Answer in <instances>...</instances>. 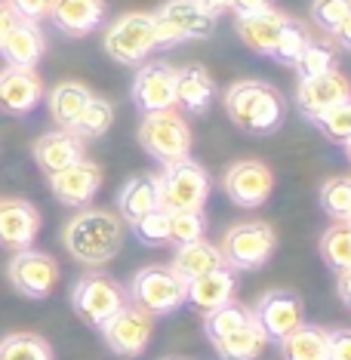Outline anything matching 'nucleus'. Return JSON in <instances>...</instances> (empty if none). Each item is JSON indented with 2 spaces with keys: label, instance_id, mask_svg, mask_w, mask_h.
<instances>
[{
  "label": "nucleus",
  "instance_id": "nucleus-36",
  "mask_svg": "<svg viewBox=\"0 0 351 360\" xmlns=\"http://www.w3.org/2000/svg\"><path fill=\"white\" fill-rule=\"evenodd\" d=\"M203 234H207V219H203V210L170 212V234H167V243L185 247V243L203 240Z\"/></svg>",
  "mask_w": 351,
  "mask_h": 360
},
{
  "label": "nucleus",
  "instance_id": "nucleus-38",
  "mask_svg": "<svg viewBox=\"0 0 351 360\" xmlns=\"http://www.w3.org/2000/svg\"><path fill=\"white\" fill-rule=\"evenodd\" d=\"M308 40H312L308 28L302 25L299 19H293V15H290V22H287V28H283L281 40H277V50H274L272 59L281 62V65H290V68H293V65H296V59H299V53L308 46Z\"/></svg>",
  "mask_w": 351,
  "mask_h": 360
},
{
  "label": "nucleus",
  "instance_id": "nucleus-18",
  "mask_svg": "<svg viewBox=\"0 0 351 360\" xmlns=\"http://www.w3.org/2000/svg\"><path fill=\"white\" fill-rule=\"evenodd\" d=\"M44 99V80L34 68H15V65H6L0 71V111L13 114V117H22V114H31Z\"/></svg>",
  "mask_w": 351,
  "mask_h": 360
},
{
  "label": "nucleus",
  "instance_id": "nucleus-42",
  "mask_svg": "<svg viewBox=\"0 0 351 360\" xmlns=\"http://www.w3.org/2000/svg\"><path fill=\"white\" fill-rule=\"evenodd\" d=\"M330 360H351V326L330 333Z\"/></svg>",
  "mask_w": 351,
  "mask_h": 360
},
{
  "label": "nucleus",
  "instance_id": "nucleus-40",
  "mask_svg": "<svg viewBox=\"0 0 351 360\" xmlns=\"http://www.w3.org/2000/svg\"><path fill=\"white\" fill-rule=\"evenodd\" d=\"M136 228V237L145 243V247H160L167 243V234H170V212L167 210H154L148 216H142Z\"/></svg>",
  "mask_w": 351,
  "mask_h": 360
},
{
  "label": "nucleus",
  "instance_id": "nucleus-8",
  "mask_svg": "<svg viewBox=\"0 0 351 360\" xmlns=\"http://www.w3.org/2000/svg\"><path fill=\"white\" fill-rule=\"evenodd\" d=\"M154 15L158 50H173L189 40H203L213 34L216 15H210L198 0H167Z\"/></svg>",
  "mask_w": 351,
  "mask_h": 360
},
{
  "label": "nucleus",
  "instance_id": "nucleus-19",
  "mask_svg": "<svg viewBox=\"0 0 351 360\" xmlns=\"http://www.w3.org/2000/svg\"><path fill=\"white\" fill-rule=\"evenodd\" d=\"M348 96H351V84L339 68L326 71V75H317V77H302L296 86V105L308 120L324 114L326 108H333L336 102L348 99Z\"/></svg>",
  "mask_w": 351,
  "mask_h": 360
},
{
  "label": "nucleus",
  "instance_id": "nucleus-1",
  "mask_svg": "<svg viewBox=\"0 0 351 360\" xmlns=\"http://www.w3.org/2000/svg\"><path fill=\"white\" fill-rule=\"evenodd\" d=\"M62 243L68 256L87 268H99L124 247V219L102 207H84L65 222Z\"/></svg>",
  "mask_w": 351,
  "mask_h": 360
},
{
  "label": "nucleus",
  "instance_id": "nucleus-37",
  "mask_svg": "<svg viewBox=\"0 0 351 360\" xmlns=\"http://www.w3.org/2000/svg\"><path fill=\"white\" fill-rule=\"evenodd\" d=\"M312 124L321 129L330 142L342 145L345 139H351V96L336 102L333 108H326L324 114H317V117H312Z\"/></svg>",
  "mask_w": 351,
  "mask_h": 360
},
{
  "label": "nucleus",
  "instance_id": "nucleus-4",
  "mask_svg": "<svg viewBox=\"0 0 351 360\" xmlns=\"http://www.w3.org/2000/svg\"><path fill=\"white\" fill-rule=\"evenodd\" d=\"M127 302H133L151 317H167L185 305V281L170 265H145L129 281Z\"/></svg>",
  "mask_w": 351,
  "mask_h": 360
},
{
  "label": "nucleus",
  "instance_id": "nucleus-50",
  "mask_svg": "<svg viewBox=\"0 0 351 360\" xmlns=\"http://www.w3.org/2000/svg\"><path fill=\"white\" fill-rule=\"evenodd\" d=\"M345 222H348V225H351V212H348V219H345Z\"/></svg>",
  "mask_w": 351,
  "mask_h": 360
},
{
  "label": "nucleus",
  "instance_id": "nucleus-17",
  "mask_svg": "<svg viewBox=\"0 0 351 360\" xmlns=\"http://www.w3.org/2000/svg\"><path fill=\"white\" fill-rule=\"evenodd\" d=\"M40 219L37 207L25 198H0V247L4 250H28L40 234Z\"/></svg>",
  "mask_w": 351,
  "mask_h": 360
},
{
  "label": "nucleus",
  "instance_id": "nucleus-6",
  "mask_svg": "<svg viewBox=\"0 0 351 360\" xmlns=\"http://www.w3.org/2000/svg\"><path fill=\"white\" fill-rule=\"evenodd\" d=\"M219 250H222L225 265L234 271H259L274 256L277 234L262 219H250V222H238L228 228Z\"/></svg>",
  "mask_w": 351,
  "mask_h": 360
},
{
  "label": "nucleus",
  "instance_id": "nucleus-16",
  "mask_svg": "<svg viewBox=\"0 0 351 360\" xmlns=\"http://www.w3.org/2000/svg\"><path fill=\"white\" fill-rule=\"evenodd\" d=\"M50 188H53V198L59 200L62 207L84 210L93 203V198L102 188V167L93 160H87V158H80L77 163H71L68 169L50 176Z\"/></svg>",
  "mask_w": 351,
  "mask_h": 360
},
{
  "label": "nucleus",
  "instance_id": "nucleus-24",
  "mask_svg": "<svg viewBox=\"0 0 351 360\" xmlns=\"http://www.w3.org/2000/svg\"><path fill=\"white\" fill-rule=\"evenodd\" d=\"M216 84L207 68L200 65H185L176 68V105L185 114H203L213 102Z\"/></svg>",
  "mask_w": 351,
  "mask_h": 360
},
{
  "label": "nucleus",
  "instance_id": "nucleus-20",
  "mask_svg": "<svg viewBox=\"0 0 351 360\" xmlns=\"http://www.w3.org/2000/svg\"><path fill=\"white\" fill-rule=\"evenodd\" d=\"M46 19L65 37H87L105 22V0H53Z\"/></svg>",
  "mask_w": 351,
  "mask_h": 360
},
{
  "label": "nucleus",
  "instance_id": "nucleus-35",
  "mask_svg": "<svg viewBox=\"0 0 351 360\" xmlns=\"http://www.w3.org/2000/svg\"><path fill=\"white\" fill-rule=\"evenodd\" d=\"M317 203L330 219H348L351 212V176H333L321 185V194H317Z\"/></svg>",
  "mask_w": 351,
  "mask_h": 360
},
{
  "label": "nucleus",
  "instance_id": "nucleus-13",
  "mask_svg": "<svg viewBox=\"0 0 351 360\" xmlns=\"http://www.w3.org/2000/svg\"><path fill=\"white\" fill-rule=\"evenodd\" d=\"M256 323L262 326V333L268 335V342H281L283 335H290L299 323H305V302H302L299 292L293 290H268L259 296V305L253 311Z\"/></svg>",
  "mask_w": 351,
  "mask_h": 360
},
{
  "label": "nucleus",
  "instance_id": "nucleus-27",
  "mask_svg": "<svg viewBox=\"0 0 351 360\" xmlns=\"http://www.w3.org/2000/svg\"><path fill=\"white\" fill-rule=\"evenodd\" d=\"M210 345H213L219 360H256L268 345V335L262 333V326L256 323V317H250L243 326L231 330L228 335H222V339L210 342Z\"/></svg>",
  "mask_w": 351,
  "mask_h": 360
},
{
  "label": "nucleus",
  "instance_id": "nucleus-33",
  "mask_svg": "<svg viewBox=\"0 0 351 360\" xmlns=\"http://www.w3.org/2000/svg\"><path fill=\"white\" fill-rule=\"evenodd\" d=\"M336 62H339V56L336 50H333L330 44H324V40H308V46L299 53V59H296V75L299 80L302 77H317V75H326V71H336Z\"/></svg>",
  "mask_w": 351,
  "mask_h": 360
},
{
  "label": "nucleus",
  "instance_id": "nucleus-29",
  "mask_svg": "<svg viewBox=\"0 0 351 360\" xmlns=\"http://www.w3.org/2000/svg\"><path fill=\"white\" fill-rule=\"evenodd\" d=\"M160 210V200H158V182H154V176H136L129 179V182L120 188L117 194V216L124 219V222L136 225L142 216H148V212Z\"/></svg>",
  "mask_w": 351,
  "mask_h": 360
},
{
  "label": "nucleus",
  "instance_id": "nucleus-49",
  "mask_svg": "<svg viewBox=\"0 0 351 360\" xmlns=\"http://www.w3.org/2000/svg\"><path fill=\"white\" fill-rule=\"evenodd\" d=\"M163 360H182V357H163Z\"/></svg>",
  "mask_w": 351,
  "mask_h": 360
},
{
  "label": "nucleus",
  "instance_id": "nucleus-25",
  "mask_svg": "<svg viewBox=\"0 0 351 360\" xmlns=\"http://www.w3.org/2000/svg\"><path fill=\"white\" fill-rule=\"evenodd\" d=\"M93 89L77 84V80H62L50 89V99H46V108H50V117L59 124V129H75L77 117L84 114V108L93 99Z\"/></svg>",
  "mask_w": 351,
  "mask_h": 360
},
{
  "label": "nucleus",
  "instance_id": "nucleus-26",
  "mask_svg": "<svg viewBox=\"0 0 351 360\" xmlns=\"http://www.w3.org/2000/svg\"><path fill=\"white\" fill-rule=\"evenodd\" d=\"M277 345L283 360H330V330L317 323H299Z\"/></svg>",
  "mask_w": 351,
  "mask_h": 360
},
{
  "label": "nucleus",
  "instance_id": "nucleus-14",
  "mask_svg": "<svg viewBox=\"0 0 351 360\" xmlns=\"http://www.w3.org/2000/svg\"><path fill=\"white\" fill-rule=\"evenodd\" d=\"M222 188L228 200L241 210H259L262 203L272 198L274 176L262 160H238L225 169Z\"/></svg>",
  "mask_w": 351,
  "mask_h": 360
},
{
  "label": "nucleus",
  "instance_id": "nucleus-15",
  "mask_svg": "<svg viewBox=\"0 0 351 360\" xmlns=\"http://www.w3.org/2000/svg\"><path fill=\"white\" fill-rule=\"evenodd\" d=\"M290 15L274 10V6H262V10H250V13H234V31L243 40V46L259 56L272 59L277 50L283 28H287Z\"/></svg>",
  "mask_w": 351,
  "mask_h": 360
},
{
  "label": "nucleus",
  "instance_id": "nucleus-48",
  "mask_svg": "<svg viewBox=\"0 0 351 360\" xmlns=\"http://www.w3.org/2000/svg\"><path fill=\"white\" fill-rule=\"evenodd\" d=\"M342 148H345V158L351 160V139H345V142H342Z\"/></svg>",
  "mask_w": 351,
  "mask_h": 360
},
{
  "label": "nucleus",
  "instance_id": "nucleus-46",
  "mask_svg": "<svg viewBox=\"0 0 351 360\" xmlns=\"http://www.w3.org/2000/svg\"><path fill=\"white\" fill-rule=\"evenodd\" d=\"M274 0H231L234 13H250V10H262V6H272Z\"/></svg>",
  "mask_w": 351,
  "mask_h": 360
},
{
  "label": "nucleus",
  "instance_id": "nucleus-10",
  "mask_svg": "<svg viewBox=\"0 0 351 360\" xmlns=\"http://www.w3.org/2000/svg\"><path fill=\"white\" fill-rule=\"evenodd\" d=\"M99 333L105 339V348L114 357L133 360L139 354H145V348H148L151 333H154V317L139 305H133V302H127L108 323H102Z\"/></svg>",
  "mask_w": 351,
  "mask_h": 360
},
{
  "label": "nucleus",
  "instance_id": "nucleus-43",
  "mask_svg": "<svg viewBox=\"0 0 351 360\" xmlns=\"http://www.w3.org/2000/svg\"><path fill=\"white\" fill-rule=\"evenodd\" d=\"M336 296H339L342 305H345V308L351 311V271L339 274V281H336Z\"/></svg>",
  "mask_w": 351,
  "mask_h": 360
},
{
  "label": "nucleus",
  "instance_id": "nucleus-2",
  "mask_svg": "<svg viewBox=\"0 0 351 360\" xmlns=\"http://www.w3.org/2000/svg\"><path fill=\"white\" fill-rule=\"evenodd\" d=\"M225 114L241 133L272 136L283 124V96L265 80H238L225 93Z\"/></svg>",
  "mask_w": 351,
  "mask_h": 360
},
{
  "label": "nucleus",
  "instance_id": "nucleus-5",
  "mask_svg": "<svg viewBox=\"0 0 351 360\" xmlns=\"http://www.w3.org/2000/svg\"><path fill=\"white\" fill-rule=\"evenodd\" d=\"M105 53L117 65L136 68L148 62L151 53H158V34H154V15L151 13H124L105 28L102 40Z\"/></svg>",
  "mask_w": 351,
  "mask_h": 360
},
{
  "label": "nucleus",
  "instance_id": "nucleus-22",
  "mask_svg": "<svg viewBox=\"0 0 351 360\" xmlns=\"http://www.w3.org/2000/svg\"><path fill=\"white\" fill-rule=\"evenodd\" d=\"M234 292H238V271L222 265V268H216V271L200 274L185 283V305L207 314V311H216V308H222L225 302H231Z\"/></svg>",
  "mask_w": 351,
  "mask_h": 360
},
{
  "label": "nucleus",
  "instance_id": "nucleus-30",
  "mask_svg": "<svg viewBox=\"0 0 351 360\" xmlns=\"http://www.w3.org/2000/svg\"><path fill=\"white\" fill-rule=\"evenodd\" d=\"M317 252H321L324 265L330 268V271H336V274L351 271V225L345 219H342V222H333L321 234Z\"/></svg>",
  "mask_w": 351,
  "mask_h": 360
},
{
  "label": "nucleus",
  "instance_id": "nucleus-11",
  "mask_svg": "<svg viewBox=\"0 0 351 360\" xmlns=\"http://www.w3.org/2000/svg\"><path fill=\"white\" fill-rule=\"evenodd\" d=\"M6 277H10L13 290L22 292L25 299H46L59 283V262L50 252L40 250H19L6 265Z\"/></svg>",
  "mask_w": 351,
  "mask_h": 360
},
{
  "label": "nucleus",
  "instance_id": "nucleus-39",
  "mask_svg": "<svg viewBox=\"0 0 351 360\" xmlns=\"http://www.w3.org/2000/svg\"><path fill=\"white\" fill-rule=\"evenodd\" d=\"M351 15V0H312V22L324 34H333Z\"/></svg>",
  "mask_w": 351,
  "mask_h": 360
},
{
  "label": "nucleus",
  "instance_id": "nucleus-3",
  "mask_svg": "<svg viewBox=\"0 0 351 360\" xmlns=\"http://www.w3.org/2000/svg\"><path fill=\"white\" fill-rule=\"evenodd\" d=\"M154 182H158L160 210H167V212L203 210L210 200V188H213L210 173L191 158L167 163L160 169V176H154Z\"/></svg>",
  "mask_w": 351,
  "mask_h": 360
},
{
  "label": "nucleus",
  "instance_id": "nucleus-31",
  "mask_svg": "<svg viewBox=\"0 0 351 360\" xmlns=\"http://www.w3.org/2000/svg\"><path fill=\"white\" fill-rule=\"evenodd\" d=\"M0 360H53V348L44 335L13 333L0 339Z\"/></svg>",
  "mask_w": 351,
  "mask_h": 360
},
{
  "label": "nucleus",
  "instance_id": "nucleus-34",
  "mask_svg": "<svg viewBox=\"0 0 351 360\" xmlns=\"http://www.w3.org/2000/svg\"><path fill=\"white\" fill-rule=\"evenodd\" d=\"M114 124V108L108 99H102V96H93L89 99V105L84 108V114L77 117L75 124V133L80 139H102L105 133L111 129Z\"/></svg>",
  "mask_w": 351,
  "mask_h": 360
},
{
  "label": "nucleus",
  "instance_id": "nucleus-21",
  "mask_svg": "<svg viewBox=\"0 0 351 360\" xmlns=\"http://www.w3.org/2000/svg\"><path fill=\"white\" fill-rule=\"evenodd\" d=\"M31 154H34V163L40 167V173L50 179L84 158V139L75 129H50V133H44L34 142Z\"/></svg>",
  "mask_w": 351,
  "mask_h": 360
},
{
  "label": "nucleus",
  "instance_id": "nucleus-44",
  "mask_svg": "<svg viewBox=\"0 0 351 360\" xmlns=\"http://www.w3.org/2000/svg\"><path fill=\"white\" fill-rule=\"evenodd\" d=\"M15 22H19V19H15V13L6 6V0H0V40L10 34V28L15 25Z\"/></svg>",
  "mask_w": 351,
  "mask_h": 360
},
{
  "label": "nucleus",
  "instance_id": "nucleus-32",
  "mask_svg": "<svg viewBox=\"0 0 351 360\" xmlns=\"http://www.w3.org/2000/svg\"><path fill=\"white\" fill-rule=\"evenodd\" d=\"M250 317H253V311L231 299V302H225L222 308L207 311V317H203V333H207L210 342H216V339H222V335H228L231 330L243 326Z\"/></svg>",
  "mask_w": 351,
  "mask_h": 360
},
{
  "label": "nucleus",
  "instance_id": "nucleus-47",
  "mask_svg": "<svg viewBox=\"0 0 351 360\" xmlns=\"http://www.w3.org/2000/svg\"><path fill=\"white\" fill-rule=\"evenodd\" d=\"M198 4H200L210 15H222V13L231 10V0H198Z\"/></svg>",
  "mask_w": 351,
  "mask_h": 360
},
{
  "label": "nucleus",
  "instance_id": "nucleus-23",
  "mask_svg": "<svg viewBox=\"0 0 351 360\" xmlns=\"http://www.w3.org/2000/svg\"><path fill=\"white\" fill-rule=\"evenodd\" d=\"M44 53H46V37L37 22L19 19L10 28V34L0 40V56H4L6 65H15V68H34L44 59Z\"/></svg>",
  "mask_w": 351,
  "mask_h": 360
},
{
  "label": "nucleus",
  "instance_id": "nucleus-7",
  "mask_svg": "<svg viewBox=\"0 0 351 360\" xmlns=\"http://www.w3.org/2000/svg\"><path fill=\"white\" fill-rule=\"evenodd\" d=\"M139 145L151 160L167 167V163L191 158V129L176 108L154 111L145 114L142 127H139Z\"/></svg>",
  "mask_w": 351,
  "mask_h": 360
},
{
  "label": "nucleus",
  "instance_id": "nucleus-41",
  "mask_svg": "<svg viewBox=\"0 0 351 360\" xmlns=\"http://www.w3.org/2000/svg\"><path fill=\"white\" fill-rule=\"evenodd\" d=\"M50 4H53V0H6V6L15 13V19L37 22V25H40V19H46Z\"/></svg>",
  "mask_w": 351,
  "mask_h": 360
},
{
  "label": "nucleus",
  "instance_id": "nucleus-28",
  "mask_svg": "<svg viewBox=\"0 0 351 360\" xmlns=\"http://www.w3.org/2000/svg\"><path fill=\"white\" fill-rule=\"evenodd\" d=\"M222 265H225L222 250L210 240H194V243H185V247H176V256L170 262V268H173L185 283L200 274L216 271V268H222Z\"/></svg>",
  "mask_w": 351,
  "mask_h": 360
},
{
  "label": "nucleus",
  "instance_id": "nucleus-12",
  "mask_svg": "<svg viewBox=\"0 0 351 360\" xmlns=\"http://www.w3.org/2000/svg\"><path fill=\"white\" fill-rule=\"evenodd\" d=\"M129 96L142 114L176 108V68L170 62H142Z\"/></svg>",
  "mask_w": 351,
  "mask_h": 360
},
{
  "label": "nucleus",
  "instance_id": "nucleus-45",
  "mask_svg": "<svg viewBox=\"0 0 351 360\" xmlns=\"http://www.w3.org/2000/svg\"><path fill=\"white\" fill-rule=\"evenodd\" d=\"M333 40H336V44L342 46V50H348L351 53V15H348V19L345 22H342V25L336 28V31H333V34H330Z\"/></svg>",
  "mask_w": 351,
  "mask_h": 360
},
{
  "label": "nucleus",
  "instance_id": "nucleus-9",
  "mask_svg": "<svg viewBox=\"0 0 351 360\" xmlns=\"http://www.w3.org/2000/svg\"><path fill=\"white\" fill-rule=\"evenodd\" d=\"M124 305H127V290L111 274L102 271L84 274L71 290V308L93 330H102V323H108Z\"/></svg>",
  "mask_w": 351,
  "mask_h": 360
}]
</instances>
